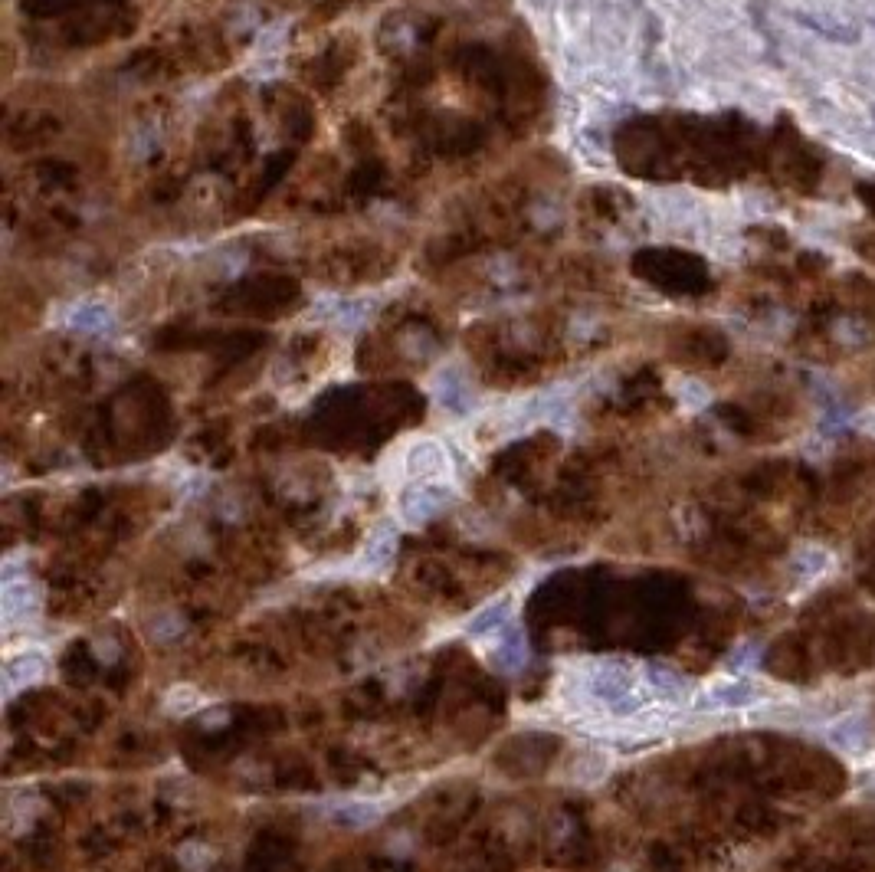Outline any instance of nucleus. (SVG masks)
<instances>
[{
    "mask_svg": "<svg viewBox=\"0 0 875 872\" xmlns=\"http://www.w3.org/2000/svg\"><path fill=\"white\" fill-rule=\"evenodd\" d=\"M40 604H43V594L40 587L27 581V577H7L4 581V591H0V607H4V620L7 623H23V620H33L40 614Z\"/></svg>",
    "mask_w": 875,
    "mask_h": 872,
    "instance_id": "6",
    "label": "nucleus"
},
{
    "mask_svg": "<svg viewBox=\"0 0 875 872\" xmlns=\"http://www.w3.org/2000/svg\"><path fill=\"white\" fill-rule=\"evenodd\" d=\"M43 653H17L10 656L4 663V682H7V692H17L30 682H37L43 676Z\"/></svg>",
    "mask_w": 875,
    "mask_h": 872,
    "instance_id": "9",
    "label": "nucleus"
},
{
    "mask_svg": "<svg viewBox=\"0 0 875 872\" xmlns=\"http://www.w3.org/2000/svg\"><path fill=\"white\" fill-rule=\"evenodd\" d=\"M390 256L381 243H338L318 259V276L328 282H374L390 273Z\"/></svg>",
    "mask_w": 875,
    "mask_h": 872,
    "instance_id": "4",
    "label": "nucleus"
},
{
    "mask_svg": "<svg viewBox=\"0 0 875 872\" xmlns=\"http://www.w3.org/2000/svg\"><path fill=\"white\" fill-rule=\"evenodd\" d=\"M584 686H587V692L594 695L597 702L607 705V709L617 715V718L633 715L643 705V699L633 689V669L626 666V663H617V659L590 663L587 666V676H584Z\"/></svg>",
    "mask_w": 875,
    "mask_h": 872,
    "instance_id": "5",
    "label": "nucleus"
},
{
    "mask_svg": "<svg viewBox=\"0 0 875 872\" xmlns=\"http://www.w3.org/2000/svg\"><path fill=\"white\" fill-rule=\"evenodd\" d=\"M826 568H830V551H823L817 545L797 548L794 561H790V571H794V577H800V581H813V577H820Z\"/></svg>",
    "mask_w": 875,
    "mask_h": 872,
    "instance_id": "15",
    "label": "nucleus"
},
{
    "mask_svg": "<svg viewBox=\"0 0 875 872\" xmlns=\"http://www.w3.org/2000/svg\"><path fill=\"white\" fill-rule=\"evenodd\" d=\"M528 663V643H525V633L508 627L499 636V646H495V666L505 669V673H518Z\"/></svg>",
    "mask_w": 875,
    "mask_h": 872,
    "instance_id": "10",
    "label": "nucleus"
},
{
    "mask_svg": "<svg viewBox=\"0 0 875 872\" xmlns=\"http://www.w3.org/2000/svg\"><path fill=\"white\" fill-rule=\"evenodd\" d=\"M633 273L653 289L676 299H699L712 292V273L705 259L682 250H643L633 256Z\"/></svg>",
    "mask_w": 875,
    "mask_h": 872,
    "instance_id": "2",
    "label": "nucleus"
},
{
    "mask_svg": "<svg viewBox=\"0 0 875 872\" xmlns=\"http://www.w3.org/2000/svg\"><path fill=\"white\" fill-rule=\"evenodd\" d=\"M200 692L194 686H174L168 692V699H164V709H168L171 715H191L194 709H200Z\"/></svg>",
    "mask_w": 875,
    "mask_h": 872,
    "instance_id": "17",
    "label": "nucleus"
},
{
    "mask_svg": "<svg viewBox=\"0 0 875 872\" xmlns=\"http://www.w3.org/2000/svg\"><path fill=\"white\" fill-rule=\"evenodd\" d=\"M394 548H397V532L390 525L374 528V535L368 538V545L361 551V561L368 571H381L384 564L394 558Z\"/></svg>",
    "mask_w": 875,
    "mask_h": 872,
    "instance_id": "13",
    "label": "nucleus"
},
{
    "mask_svg": "<svg viewBox=\"0 0 875 872\" xmlns=\"http://www.w3.org/2000/svg\"><path fill=\"white\" fill-rule=\"evenodd\" d=\"M508 614H512V597L489 600L486 607L476 610V614L469 617L466 633H469V636H486V633H495V630H499L502 623L508 620Z\"/></svg>",
    "mask_w": 875,
    "mask_h": 872,
    "instance_id": "12",
    "label": "nucleus"
},
{
    "mask_svg": "<svg viewBox=\"0 0 875 872\" xmlns=\"http://www.w3.org/2000/svg\"><path fill=\"white\" fill-rule=\"evenodd\" d=\"M646 682H649V689H653L656 699H662V702H685V699H689V692H692L689 679L679 676L676 669L656 666V663L646 666Z\"/></svg>",
    "mask_w": 875,
    "mask_h": 872,
    "instance_id": "8",
    "label": "nucleus"
},
{
    "mask_svg": "<svg viewBox=\"0 0 875 872\" xmlns=\"http://www.w3.org/2000/svg\"><path fill=\"white\" fill-rule=\"evenodd\" d=\"M443 463H440V456H436L433 450H423V456L417 453L413 456V469H420V473H436V469H440Z\"/></svg>",
    "mask_w": 875,
    "mask_h": 872,
    "instance_id": "19",
    "label": "nucleus"
},
{
    "mask_svg": "<svg viewBox=\"0 0 875 872\" xmlns=\"http://www.w3.org/2000/svg\"><path fill=\"white\" fill-rule=\"evenodd\" d=\"M440 509H443V496H440V492H433V489H417V492H410V496L404 499V518L410 525L430 522V518Z\"/></svg>",
    "mask_w": 875,
    "mask_h": 872,
    "instance_id": "14",
    "label": "nucleus"
},
{
    "mask_svg": "<svg viewBox=\"0 0 875 872\" xmlns=\"http://www.w3.org/2000/svg\"><path fill=\"white\" fill-rule=\"evenodd\" d=\"M607 768H610V761L603 758L600 751H584V754H577L571 774H574L577 784H597L607 777Z\"/></svg>",
    "mask_w": 875,
    "mask_h": 872,
    "instance_id": "16",
    "label": "nucleus"
},
{
    "mask_svg": "<svg viewBox=\"0 0 875 872\" xmlns=\"http://www.w3.org/2000/svg\"><path fill=\"white\" fill-rule=\"evenodd\" d=\"M826 738L833 741L836 748H843L849 754H856L866 748L869 741V728H866V718L862 715H846L843 722H836L830 732H826Z\"/></svg>",
    "mask_w": 875,
    "mask_h": 872,
    "instance_id": "11",
    "label": "nucleus"
},
{
    "mask_svg": "<svg viewBox=\"0 0 875 872\" xmlns=\"http://www.w3.org/2000/svg\"><path fill=\"white\" fill-rule=\"evenodd\" d=\"M859 197L866 200V210H869V220H872V230L866 233V237H869V250H866V256L875 259V184H862V187H859Z\"/></svg>",
    "mask_w": 875,
    "mask_h": 872,
    "instance_id": "18",
    "label": "nucleus"
},
{
    "mask_svg": "<svg viewBox=\"0 0 875 872\" xmlns=\"http://www.w3.org/2000/svg\"><path fill=\"white\" fill-rule=\"evenodd\" d=\"M302 299L299 286L289 276H273V273H259L243 282H236L220 296L217 309L223 315H250V318H276L286 315L295 302Z\"/></svg>",
    "mask_w": 875,
    "mask_h": 872,
    "instance_id": "3",
    "label": "nucleus"
},
{
    "mask_svg": "<svg viewBox=\"0 0 875 872\" xmlns=\"http://www.w3.org/2000/svg\"><path fill=\"white\" fill-rule=\"evenodd\" d=\"M761 699V689L751 679H718L708 686V705L715 709H748Z\"/></svg>",
    "mask_w": 875,
    "mask_h": 872,
    "instance_id": "7",
    "label": "nucleus"
},
{
    "mask_svg": "<svg viewBox=\"0 0 875 872\" xmlns=\"http://www.w3.org/2000/svg\"><path fill=\"white\" fill-rule=\"evenodd\" d=\"M620 168L659 184H738L761 178L794 197H820L830 155L794 122L761 128L741 115H646L617 135Z\"/></svg>",
    "mask_w": 875,
    "mask_h": 872,
    "instance_id": "1",
    "label": "nucleus"
}]
</instances>
